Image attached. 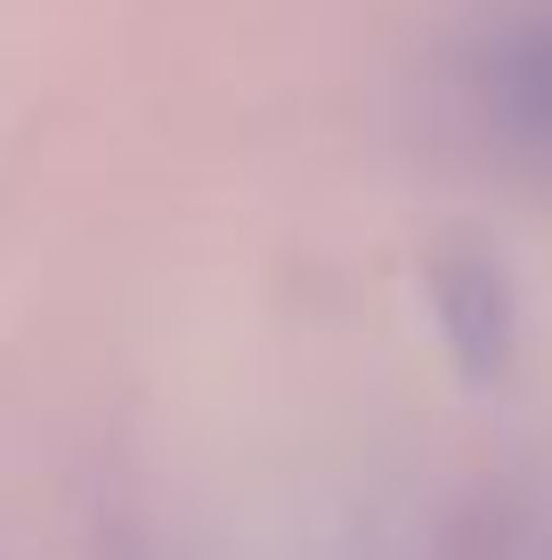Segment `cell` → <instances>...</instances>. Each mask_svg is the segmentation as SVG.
I'll use <instances>...</instances> for the list:
<instances>
[{"mask_svg":"<svg viewBox=\"0 0 552 560\" xmlns=\"http://www.w3.org/2000/svg\"><path fill=\"white\" fill-rule=\"evenodd\" d=\"M431 308H439V334L471 382H496L512 365V284L480 244H447L431 260Z\"/></svg>","mask_w":552,"mask_h":560,"instance_id":"7a4b0ae2","label":"cell"},{"mask_svg":"<svg viewBox=\"0 0 552 560\" xmlns=\"http://www.w3.org/2000/svg\"><path fill=\"white\" fill-rule=\"evenodd\" d=\"M455 90L480 139L528 171H552V9H512L455 57Z\"/></svg>","mask_w":552,"mask_h":560,"instance_id":"6da1fadb","label":"cell"}]
</instances>
